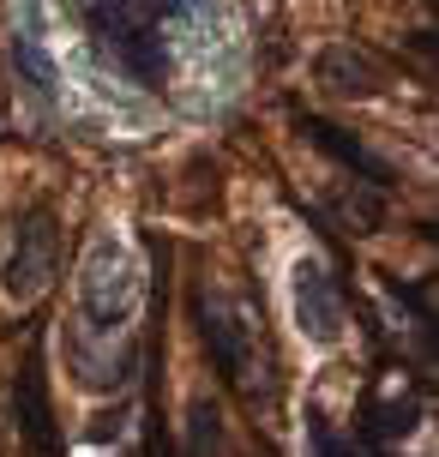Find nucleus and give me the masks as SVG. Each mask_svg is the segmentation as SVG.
Here are the masks:
<instances>
[{"label":"nucleus","mask_w":439,"mask_h":457,"mask_svg":"<svg viewBox=\"0 0 439 457\" xmlns=\"http://www.w3.org/2000/svg\"><path fill=\"white\" fill-rule=\"evenodd\" d=\"M85 19H91L96 43L109 48L133 85L157 91L162 85V37H157V0H85Z\"/></svg>","instance_id":"obj_1"},{"label":"nucleus","mask_w":439,"mask_h":457,"mask_svg":"<svg viewBox=\"0 0 439 457\" xmlns=\"http://www.w3.org/2000/svg\"><path fill=\"white\" fill-rule=\"evenodd\" d=\"M199 331H205V349L217 373L229 379L235 391L253 386V361H259V325L253 307L229 289H199Z\"/></svg>","instance_id":"obj_2"},{"label":"nucleus","mask_w":439,"mask_h":457,"mask_svg":"<svg viewBox=\"0 0 439 457\" xmlns=\"http://www.w3.org/2000/svg\"><path fill=\"white\" fill-rule=\"evenodd\" d=\"M54 271H61V228H54V211L37 205L12 228V253L0 265V283H6L12 301H37L54 283Z\"/></svg>","instance_id":"obj_3"},{"label":"nucleus","mask_w":439,"mask_h":457,"mask_svg":"<svg viewBox=\"0 0 439 457\" xmlns=\"http://www.w3.org/2000/svg\"><path fill=\"white\" fill-rule=\"evenodd\" d=\"M79 301H85V320L91 331H120L133 320V265L115 241H96L91 259H85V277H79Z\"/></svg>","instance_id":"obj_4"},{"label":"nucleus","mask_w":439,"mask_h":457,"mask_svg":"<svg viewBox=\"0 0 439 457\" xmlns=\"http://www.w3.org/2000/svg\"><path fill=\"white\" fill-rule=\"evenodd\" d=\"M295 313H301V331H313L319 343H331L344 331V295H337V283L319 259L295 265Z\"/></svg>","instance_id":"obj_5"},{"label":"nucleus","mask_w":439,"mask_h":457,"mask_svg":"<svg viewBox=\"0 0 439 457\" xmlns=\"http://www.w3.org/2000/svg\"><path fill=\"white\" fill-rule=\"evenodd\" d=\"M12 410H19V428H24V439H30L37 452H43V457L61 452V434H54V403H48L43 361H37V355H24V373H19V386H12Z\"/></svg>","instance_id":"obj_6"},{"label":"nucleus","mask_w":439,"mask_h":457,"mask_svg":"<svg viewBox=\"0 0 439 457\" xmlns=\"http://www.w3.org/2000/svg\"><path fill=\"white\" fill-rule=\"evenodd\" d=\"M319 85L337 91V96H373L379 85H385V67L373 61L368 48L337 43V48H325V61H319Z\"/></svg>","instance_id":"obj_7"},{"label":"nucleus","mask_w":439,"mask_h":457,"mask_svg":"<svg viewBox=\"0 0 439 457\" xmlns=\"http://www.w3.org/2000/svg\"><path fill=\"white\" fill-rule=\"evenodd\" d=\"M301 133L313 138L319 151H331V157L344 162V169H355V175H368L373 187H392V162H379V157L368 151V145H361V138H349L344 127H331V120H319V114H301Z\"/></svg>","instance_id":"obj_8"},{"label":"nucleus","mask_w":439,"mask_h":457,"mask_svg":"<svg viewBox=\"0 0 439 457\" xmlns=\"http://www.w3.org/2000/svg\"><path fill=\"white\" fill-rule=\"evenodd\" d=\"M410 428H416V397H403V386H397L392 403L379 391H368V403H361V434H368V445H385V439L410 434Z\"/></svg>","instance_id":"obj_9"},{"label":"nucleus","mask_w":439,"mask_h":457,"mask_svg":"<svg viewBox=\"0 0 439 457\" xmlns=\"http://www.w3.org/2000/svg\"><path fill=\"white\" fill-rule=\"evenodd\" d=\"M12 61L24 67V79L37 85V91H54V67H48V54L37 48V37L24 30V37H12Z\"/></svg>","instance_id":"obj_10"},{"label":"nucleus","mask_w":439,"mask_h":457,"mask_svg":"<svg viewBox=\"0 0 439 457\" xmlns=\"http://www.w3.org/2000/svg\"><path fill=\"white\" fill-rule=\"evenodd\" d=\"M199 0H157V12H193Z\"/></svg>","instance_id":"obj_11"},{"label":"nucleus","mask_w":439,"mask_h":457,"mask_svg":"<svg viewBox=\"0 0 439 457\" xmlns=\"http://www.w3.org/2000/svg\"><path fill=\"white\" fill-rule=\"evenodd\" d=\"M0 120H6V103H0Z\"/></svg>","instance_id":"obj_12"}]
</instances>
